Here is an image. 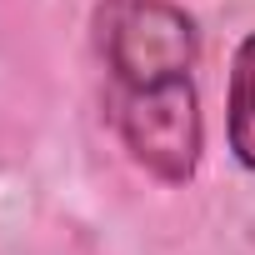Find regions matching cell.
<instances>
[{"mask_svg": "<svg viewBox=\"0 0 255 255\" xmlns=\"http://www.w3.org/2000/svg\"><path fill=\"white\" fill-rule=\"evenodd\" d=\"M95 25H100L105 65L120 90L190 75L200 55L195 20L170 0H105Z\"/></svg>", "mask_w": 255, "mask_h": 255, "instance_id": "6da1fadb", "label": "cell"}, {"mask_svg": "<svg viewBox=\"0 0 255 255\" xmlns=\"http://www.w3.org/2000/svg\"><path fill=\"white\" fill-rule=\"evenodd\" d=\"M225 135L235 160L255 175V30L230 55V90H225Z\"/></svg>", "mask_w": 255, "mask_h": 255, "instance_id": "3957f363", "label": "cell"}, {"mask_svg": "<svg viewBox=\"0 0 255 255\" xmlns=\"http://www.w3.org/2000/svg\"><path fill=\"white\" fill-rule=\"evenodd\" d=\"M115 125H120L130 160L140 170H150L155 180L185 185L195 175L200 150H205V120H200V95H195L190 75L120 90Z\"/></svg>", "mask_w": 255, "mask_h": 255, "instance_id": "7a4b0ae2", "label": "cell"}]
</instances>
